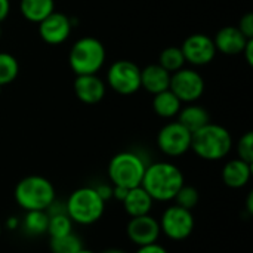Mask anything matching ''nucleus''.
I'll use <instances>...</instances> for the list:
<instances>
[{
    "label": "nucleus",
    "instance_id": "5701e85b",
    "mask_svg": "<svg viewBox=\"0 0 253 253\" xmlns=\"http://www.w3.org/2000/svg\"><path fill=\"white\" fill-rule=\"evenodd\" d=\"M184 64H185V58L182 55L181 47L178 46H169L163 49L159 56V65H162L170 74L184 68Z\"/></svg>",
    "mask_w": 253,
    "mask_h": 253
},
{
    "label": "nucleus",
    "instance_id": "bb28decb",
    "mask_svg": "<svg viewBox=\"0 0 253 253\" xmlns=\"http://www.w3.org/2000/svg\"><path fill=\"white\" fill-rule=\"evenodd\" d=\"M175 205L184 208V209H188V211H193L197 205H199V200H200V194L197 191V188L191 187V185H182L179 188V191L176 193L175 196Z\"/></svg>",
    "mask_w": 253,
    "mask_h": 253
},
{
    "label": "nucleus",
    "instance_id": "412c9836",
    "mask_svg": "<svg viewBox=\"0 0 253 253\" xmlns=\"http://www.w3.org/2000/svg\"><path fill=\"white\" fill-rule=\"evenodd\" d=\"M19 10L25 19L39 24L55 10V1L53 0H21Z\"/></svg>",
    "mask_w": 253,
    "mask_h": 253
},
{
    "label": "nucleus",
    "instance_id": "6ab92c4d",
    "mask_svg": "<svg viewBox=\"0 0 253 253\" xmlns=\"http://www.w3.org/2000/svg\"><path fill=\"white\" fill-rule=\"evenodd\" d=\"M176 117H178V122L184 127H187L191 133H194L200 127H203L208 123H211L209 111L205 107L193 104V102L185 105V107H181V110H179Z\"/></svg>",
    "mask_w": 253,
    "mask_h": 253
},
{
    "label": "nucleus",
    "instance_id": "72a5a7b5",
    "mask_svg": "<svg viewBox=\"0 0 253 253\" xmlns=\"http://www.w3.org/2000/svg\"><path fill=\"white\" fill-rule=\"evenodd\" d=\"M127 191H129L127 188L113 185V199H116V200H119V202H123V199L126 197Z\"/></svg>",
    "mask_w": 253,
    "mask_h": 253
},
{
    "label": "nucleus",
    "instance_id": "f03ea898",
    "mask_svg": "<svg viewBox=\"0 0 253 253\" xmlns=\"http://www.w3.org/2000/svg\"><path fill=\"white\" fill-rule=\"evenodd\" d=\"M233 148V136L230 130L221 125L208 123L196 130L191 136V150L194 154L208 162L225 159Z\"/></svg>",
    "mask_w": 253,
    "mask_h": 253
},
{
    "label": "nucleus",
    "instance_id": "39448f33",
    "mask_svg": "<svg viewBox=\"0 0 253 253\" xmlns=\"http://www.w3.org/2000/svg\"><path fill=\"white\" fill-rule=\"evenodd\" d=\"M147 169L145 160L135 151H122L108 163V178L113 185L123 188L139 187Z\"/></svg>",
    "mask_w": 253,
    "mask_h": 253
},
{
    "label": "nucleus",
    "instance_id": "f257e3e1",
    "mask_svg": "<svg viewBox=\"0 0 253 253\" xmlns=\"http://www.w3.org/2000/svg\"><path fill=\"white\" fill-rule=\"evenodd\" d=\"M185 184L182 170L169 162H157L147 165L141 187L154 202H170L179 188Z\"/></svg>",
    "mask_w": 253,
    "mask_h": 253
},
{
    "label": "nucleus",
    "instance_id": "0eeeda50",
    "mask_svg": "<svg viewBox=\"0 0 253 253\" xmlns=\"http://www.w3.org/2000/svg\"><path fill=\"white\" fill-rule=\"evenodd\" d=\"M160 231L169 240L182 242L188 239L196 227V219L193 211L184 209L178 205L166 208L159 219Z\"/></svg>",
    "mask_w": 253,
    "mask_h": 253
},
{
    "label": "nucleus",
    "instance_id": "f3484780",
    "mask_svg": "<svg viewBox=\"0 0 253 253\" xmlns=\"http://www.w3.org/2000/svg\"><path fill=\"white\" fill-rule=\"evenodd\" d=\"M170 73L159 64H150L141 70V87L156 95L169 89Z\"/></svg>",
    "mask_w": 253,
    "mask_h": 253
},
{
    "label": "nucleus",
    "instance_id": "a878e982",
    "mask_svg": "<svg viewBox=\"0 0 253 253\" xmlns=\"http://www.w3.org/2000/svg\"><path fill=\"white\" fill-rule=\"evenodd\" d=\"M68 233H73V221L67 213H56V215H49V224H47V231L49 237H61Z\"/></svg>",
    "mask_w": 253,
    "mask_h": 253
},
{
    "label": "nucleus",
    "instance_id": "c9c22d12",
    "mask_svg": "<svg viewBox=\"0 0 253 253\" xmlns=\"http://www.w3.org/2000/svg\"><path fill=\"white\" fill-rule=\"evenodd\" d=\"M248 211H249V213H253V205H252V193L249 194V197H248Z\"/></svg>",
    "mask_w": 253,
    "mask_h": 253
},
{
    "label": "nucleus",
    "instance_id": "c756f323",
    "mask_svg": "<svg viewBox=\"0 0 253 253\" xmlns=\"http://www.w3.org/2000/svg\"><path fill=\"white\" fill-rule=\"evenodd\" d=\"M95 190H96V193L101 196V199H102L104 202H107L108 199H111V197H113V185H108V184H99V185H96V187H95Z\"/></svg>",
    "mask_w": 253,
    "mask_h": 253
},
{
    "label": "nucleus",
    "instance_id": "20e7f679",
    "mask_svg": "<svg viewBox=\"0 0 253 253\" xmlns=\"http://www.w3.org/2000/svg\"><path fill=\"white\" fill-rule=\"evenodd\" d=\"M105 211V202L96 193L95 187H80L74 190L67 202L65 212L79 225H92L98 222Z\"/></svg>",
    "mask_w": 253,
    "mask_h": 253
},
{
    "label": "nucleus",
    "instance_id": "58836bf2",
    "mask_svg": "<svg viewBox=\"0 0 253 253\" xmlns=\"http://www.w3.org/2000/svg\"><path fill=\"white\" fill-rule=\"evenodd\" d=\"M1 89H3V86H1V84H0V93H1Z\"/></svg>",
    "mask_w": 253,
    "mask_h": 253
},
{
    "label": "nucleus",
    "instance_id": "9d476101",
    "mask_svg": "<svg viewBox=\"0 0 253 253\" xmlns=\"http://www.w3.org/2000/svg\"><path fill=\"white\" fill-rule=\"evenodd\" d=\"M169 89L181 102H196L205 92V80L200 73L191 68H181L170 74Z\"/></svg>",
    "mask_w": 253,
    "mask_h": 253
},
{
    "label": "nucleus",
    "instance_id": "2eb2a0df",
    "mask_svg": "<svg viewBox=\"0 0 253 253\" xmlns=\"http://www.w3.org/2000/svg\"><path fill=\"white\" fill-rule=\"evenodd\" d=\"M249 40L251 39H248L237 27H233V25L222 27L221 30H218V33L213 37L216 50H219L225 55L242 53Z\"/></svg>",
    "mask_w": 253,
    "mask_h": 253
},
{
    "label": "nucleus",
    "instance_id": "b1692460",
    "mask_svg": "<svg viewBox=\"0 0 253 253\" xmlns=\"http://www.w3.org/2000/svg\"><path fill=\"white\" fill-rule=\"evenodd\" d=\"M52 253H77L83 249V243L79 236L74 233H68L61 237H52L49 243Z\"/></svg>",
    "mask_w": 253,
    "mask_h": 253
},
{
    "label": "nucleus",
    "instance_id": "aec40b11",
    "mask_svg": "<svg viewBox=\"0 0 253 253\" xmlns=\"http://www.w3.org/2000/svg\"><path fill=\"white\" fill-rule=\"evenodd\" d=\"M181 107H182V102L170 89L156 93L153 98V110L157 116L163 119H172L178 116Z\"/></svg>",
    "mask_w": 253,
    "mask_h": 253
},
{
    "label": "nucleus",
    "instance_id": "f8f14e48",
    "mask_svg": "<svg viewBox=\"0 0 253 253\" xmlns=\"http://www.w3.org/2000/svg\"><path fill=\"white\" fill-rule=\"evenodd\" d=\"M126 234L133 245L141 248V246L157 243L162 231H160L159 221L148 213V215L130 218L126 227Z\"/></svg>",
    "mask_w": 253,
    "mask_h": 253
},
{
    "label": "nucleus",
    "instance_id": "ddd939ff",
    "mask_svg": "<svg viewBox=\"0 0 253 253\" xmlns=\"http://www.w3.org/2000/svg\"><path fill=\"white\" fill-rule=\"evenodd\" d=\"M71 21L61 12H52L39 22V34L49 44H59L65 42L71 33Z\"/></svg>",
    "mask_w": 253,
    "mask_h": 253
},
{
    "label": "nucleus",
    "instance_id": "393cba45",
    "mask_svg": "<svg viewBox=\"0 0 253 253\" xmlns=\"http://www.w3.org/2000/svg\"><path fill=\"white\" fill-rule=\"evenodd\" d=\"M19 73V64L18 59L7 53V52H0V84H9L12 83Z\"/></svg>",
    "mask_w": 253,
    "mask_h": 253
},
{
    "label": "nucleus",
    "instance_id": "1a4fd4ad",
    "mask_svg": "<svg viewBox=\"0 0 253 253\" xmlns=\"http://www.w3.org/2000/svg\"><path fill=\"white\" fill-rule=\"evenodd\" d=\"M193 133L178 120L165 125L157 133L159 150L169 157H181L191 150Z\"/></svg>",
    "mask_w": 253,
    "mask_h": 253
},
{
    "label": "nucleus",
    "instance_id": "7c9ffc66",
    "mask_svg": "<svg viewBox=\"0 0 253 253\" xmlns=\"http://www.w3.org/2000/svg\"><path fill=\"white\" fill-rule=\"evenodd\" d=\"M135 253H169L162 245L159 243H153V245H147V246H141L138 248V251Z\"/></svg>",
    "mask_w": 253,
    "mask_h": 253
},
{
    "label": "nucleus",
    "instance_id": "a19ab883",
    "mask_svg": "<svg viewBox=\"0 0 253 253\" xmlns=\"http://www.w3.org/2000/svg\"><path fill=\"white\" fill-rule=\"evenodd\" d=\"M0 234H1V225H0Z\"/></svg>",
    "mask_w": 253,
    "mask_h": 253
},
{
    "label": "nucleus",
    "instance_id": "e433bc0d",
    "mask_svg": "<svg viewBox=\"0 0 253 253\" xmlns=\"http://www.w3.org/2000/svg\"><path fill=\"white\" fill-rule=\"evenodd\" d=\"M102 253H126L123 252V251H120V249H108V251H105V252Z\"/></svg>",
    "mask_w": 253,
    "mask_h": 253
},
{
    "label": "nucleus",
    "instance_id": "473e14b6",
    "mask_svg": "<svg viewBox=\"0 0 253 253\" xmlns=\"http://www.w3.org/2000/svg\"><path fill=\"white\" fill-rule=\"evenodd\" d=\"M242 53L245 55L248 64H249V65H253V39H251V40L248 42V44L245 46V49H243Z\"/></svg>",
    "mask_w": 253,
    "mask_h": 253
},
{
    "label": "nucleus",
    "instance_id": "423d86ee",
    "mask_svg": "<svg viewBox=\"0 0 253 253\" xmlns=\"http://www.w3.org/2000/svg\"><path fill=\"white\" fill-rule=\"evenodd\" d=\"M68 62L76 76L96 74L105 62V47L95 37H82L71 46Z\"/></svg>",
    "mask_w": 253,
    "mask_h": 253
},
{
    "label": "nucleus",
    "instance_id": "4be33fe9",
    "mask_svg": "<svg viewBox=\"0 0 253 253\" xmlns=\"http://www.w3.org/2000/svg\"><path fill=\"white\" fill-rule=\"evenodd\" d=\"M49 224V215L46 211H30L25 212L22 227L30 236H42L46 234Z\"/></svg>",
    "mask_w": 253,
    "mask_h": 253
},
{
    "label": "nucleus",
    "instance_id": "4c0bfd02",
    "mask_svg": "<svg viewBox=\"0 0 253 253\" xmlns=\"http://www.w3.org/2000/svg\"><path fill=\"white\" fill-rule=\"evenodd\" d=\"M77 253H95V252H92V251H87V249H84V248H83V249H80V251H79Z\"/></svg>",
    "mask_w": 253,
    "mask_h": 253
},
{
    "label": "nucleus",
    "instance_id": "a211bd4d",
    "mask_svg": "<svg viewBox=\"0 0 253 253\" xmlns=\"http://www.w3.org/2000/svg\"><path fill=\"white\" fill-rule=\"evenodd\" d=\"M123 208L126 211V213L130 218L135 216H142V215H148L153 209V203L154 200L150 197V194L139 185L135 188H130L126 194V197L123 199Z\"/></svg>",
    "mask_w": 253,
    "mask_h": 253
},
{
    "label": "nucleus",
    "instance_id": "c85d7f7f",
    "mask_svg": "<svg viewBox=\"0 0 253 253\" xmlns=\"http://www.w3.org/2000/svg\"><path fill=\"white\" fill-rule=\"evenodd\" d=\"M237 28L248 37V39H253V13L252 12H246L240 21Z\"/></svg>",
    "mask_w": 253,
    "mask_h": 253
},
{
    "label": "nucleus",
    "instance_id": "ea45409f",
    "mask_svg": "<svg viewBox=\"0 0 253 253\" xmlns=\"http://www.w3.org/2000/svg\"><path fill=\"white\" fill-rule=\"evenodd\" d=\"M0 37H1V25H0Z\"/></svg>",
    "mask_w": 253,
    "mask_h": 253
},
{
    "label": "nucleus",
    "instance_id": "2f4dec72",
    "mask_svg": "<svg viewBox=\"0 0 253 253\" xmlns=\"http://www.w3.org/2000/svg\"><path fill=\"white\" fill-rule=\"evenodd\" d=\"M10 12V0H0V24L7 18Z\"/></svg>",
    "mask_w": 253,
    "mask_h": 253
},
{
    "label": "nucleus",
    "instance_id": "cd10ccee",
    "mask_svg": "<svg viewBox=\"0 0 253 253\" xmlns=\"http://www.w3.org/2000/svg\"><path fill=\"white\" fill-rule=\"evenodd\" d=\"M237 159L246 162V163H253V133L246 132L239 141H237Z\"/></svg>",
    "mask_w": 253,
    "mask_h": 253
},
{
    "label": "nucleus",
    "instance_id": "9b49d317",
    "mask_svg": "<svg viewBox=\"0 0 253 253\" xmlns=\"http://www.w3.org/2000/svg\"><path fill=\"white\" fill-rule=\"evenodd\" d=\"M181 50L185 58V62H190L193 65H206L212 62L218 52L213 39L202 33L188 36L184 40Z\"/></svg>",
    "mask_w": 253,
    "mask_h": 253
},
{
    "label": "nucleus",
    "instance_id": "7ed1b4c3",
    "mask_svg": "<svg viewBox=\"0 0 253 253\" xmlns=\"http://www.w3.org/2000/svg\"><path fill=\"white\" fill-rule=\"evenodd\" d=\"M15 202L16 205L25 211H46L56 197L53 184L40 176V175H30L22 178L15 187Z\"/></svg>",
    "mask_w": 253,
    "mask_h": 253
},
{
    "label": "nucleus",
    "instance_id": "f704fd0d",
    "mask_svg": "<svg viewBox=\"0 0 253 253\" xmlns=\"http://www.w3.org/2000/svg\"><path fill=\"white\" fill-rule=\"evenodd\" d=\"M18 225H19L18 219H16V218H13V216H12V218H9V219L6 221V228H7V230H15Z\"/></svg>",
    "mask_w": 253,
    "mask_h": 253
},
{
    "label": "nucleus",
    "instance_id": "6e6552de",
    "mask_svg": "<svg viewBox=\"0 0 253 253\" xmlns=\"http://www.w3.org/2000/svg\"><path fill=\"white\" fill-rule=\"evenodd\" d=\"M107 83L120 95H132L141 89V68L129 59H119L108 68Z\"/></svg>",
    "mask_w": 253,
    "mask_h": 253
},
{
    "label": "nucleus",
    "instance_id": "4468645a",
    "mask_svg": "<svg viewBox=\"0 0 253 253\" xmlns=\"http://www.w3.org/2000/svg\"><path fill=\"white\" fill-rule=\"evenodd\" d=\"M76 96L87 105L98 104L105 96V83L96 74H80L74 79Z\"/></svg>",
    "mask_w": 253,
    "mask_h": 253
},
{
    "label": "nucleus",
    "instance_id": "dca6fc26",
    "mask_svg": "<svg viewBox=\"0 0 253 253\" xmlns=\"http://www.w3.org/2000/svg\"><path fill=\"white\" fill-rule=\"evenodd\" d=\"M252 178V165L240 159L227 162L222 168V182L233 190L243 188Z\"/></svg>",
    "mask_w": 253,
    "mask_h": 253
}]
</instances>
